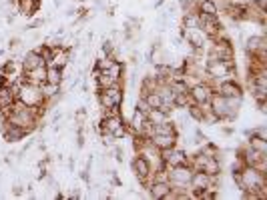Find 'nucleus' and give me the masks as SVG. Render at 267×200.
Listing matches in <instances>:
<instances>
[{
	"label": "nucleus",
	"mask_w": 267,
	"mask_h": 200,
	"mask_svg": "<svg viewBox=\"0 0 267 200\" xmlns=\"http://www.w3.org/2000/svg\"><path fill=\"white\" fill-rule=\"evenodd\" d=\"M191 176H193V168H191L189 164H177V166L167 168V180H169L171 188L187 190Z\"/></svg>",
	"instance_id": "nucleus-1"
},
{
	"label": "nucleus",
	"mask_w": 267,
	"mask_h": 200,
	"mask_svg": "<svg viewBox=\"0 0 267 200\" xmlns=\"http://www.w3.org/2000/svg\"><path fill=\"white\" fill-rule=\"evenodd\" d=\"M235 72V62L233 60H207L205 64V74L209 80H221L227 78V76H231Z\"/></svg>",
	"instance_id": "nucleus-2"
},
{
	"label": "nucleus",
	"mask_w": 267,
	"mask_h": 200,
	"mask_svg": "<svg viewBox=\"0 0 267 200\" xmlns=\"http://www.w3.org/2000/svg\"><path fill=\"white\" fill-rule=\"evenodd\" d=\"M99 102L101 108H114L123 104V86L112 84L108 88H99Z\"/></svg>",
	"instance_id": "nucleus-3"
},
{
	"label": "nucleus",
	"mask_w": 267,
	"mask_h": 200,
	"mask_svg": "<svg viewBox=\"0 0 267 200\" xmlns=\"http://www.w3.org/2000/svg\"><path fill=\"white\" fill-rule=\"evenodd\" d=\"M213 92H215V88L207 82V80H203V82H197L193 86H189V98H191V102H195L199 106L209 104Z\"/></svg>",
	"instance_id": "nucleus-4"
},
{
	"label": "nucleus",
	"mask_w": 267,
	"mask_h": 200,
	"mask_svg": "<svg viewBox=\"0 0 267 200\" xmlns=\"http://www.w3.org/2000/svg\"><path fill=\"white\" fill-rule=\"evenodd\" d=\"M215 42L209 50L211 60H233V46L229 38H213Z\"/></svg>",
	"instance_id": "nucleus-5"
},
{
	"label": "nucleus",
	"mask_w": 267,
	"mask_h": 200,
	"mask_svg": "<svg viewBox=\"0 0 267 200\" xmlns=\"http://www.w3.org/2000/svg\"><path fill=\"white\" fill-rule=\"evenodd\" d=\"M215 178L217 176H209L203 170H193V176H191V180H189V186L193 188L195 196L199 198V192H203L207 188H213L215 190Z\"/></svg>",
	"instance_id": "nucleus-6"
},
{
	"label": "nucleus",
	"mask_w": 267,
	"mask_h": 200,
	"mask_svg": "<svg viewBox=\"0 0 267 200\" xmlns=\"http://www.w3.org/2000/svg\"><path fill=\"white\" fill-rule=\"evenodd\" d=\"M209 108H211V112L219 120H233L235 118V114L229 110V106H227V98L221 96V94H217V92H213V96L209 100Z\"/></svg>",
	"instance_id": "nucleus-7"
},
{
	"label": "nucleus",
	"mask_w": 267,
	"mask_h": 200,
	"mask_svg": "<svg viewBox=\"0 0 267 200\" xmlns=\"http://www.w3.org/2000/svg\"><path fill=\"white\" fill-rule=\"evenodd\" d=\"M199 28L203 30V34H205L207 38H215L223 26L219 24L217 16H211V14H203V12H199Z\"/></svg>",
	"instance_id": "nucleus-8"
},
{
	"label": "nucleus",
	"mask_w": 267,
	"mask_h": 200,
	"mask_svg": "<svg viewBox=\"0 0 267 200\" xmlns=\"http://www.w3.org/2000/svg\"><path fill=\"white\" fill-rule=\"evenodd\" d=\"M161 158H163V162L165 166H177V164H187L189 160H187V154L179 148H167V150H161Z\"/></svg>",
	"instance_id": "nucleus-9"
},
{
	"label": "nucleus",
	"mask_w": 267,
	"mask_h": 200,
	"mask_svg": "<svg viewBox=\"0 0 267 200\" xmlns=\"http://www.w3.org/2000/svg\"><path fill=\"white\" fill-rule=\"evenodd\" d=\"M185 40H187V44H191L195 50H201L205 46L207 36L203 34L201 28H185Z\"/></svg>",
	"instance_id": "nucleus-10"
},
{
	"label": "nucleus",
	"mask_w": 267,
	"mask_h": 200,
	"mask_svg": "<svg viewBox=\"0 0 267 200\" xmlns=\"http://www.w3.org/2000/svg\"><path fill=\"white\" fill-rule=\"evenodd\" d=\"M2 124H4V126H2V134H4V140H6V142H18V140H22V138L28 134V130H24V128H20V126H16V124H12V122H8V120H4Z\"/></svg>",
	"instance_id": "nucleus-11"
},
{
	"label": "nucleus",
	"mask_w": 267,
	"mask_h": 200,
	"mask_svg": "<svg viewBox=\"0 0 267 200\" xmlns=\"http://www.w3.org/2000/svg\"><path fill=\"white\" fill-rule=\"evenodd\" d=\"M215 90L221 96H241V86L235 82L233 78H227V80H221V82H217Z\"/></svg>",
	"instance_id": "nucleus-12"
},
{
	"label": "nucleus",
	"mask_w": 267,
	"mask_h": 200,
	"mask_svg": "<svg viewBox=\"0 0 267 200\" xmlns=\"http://www.w3.org/2000/svg\"><path fill=\"white\" fill-rule=\"evenodd\" d=\"M38 66H47L45 60H43V56H41V52H38V50L26 52V56L22 58V72L34 70V68H38Z\"/></svg>",
	"instance_id": "nucleus-13"
},
{
	"label": "nucleus",
	"mask_w": 267,
	"mask_h": 200,
	"mask_svg": "<svg viewBox=\"0 0 267 200\" xmlns=\"http://www.w3.org/2000/svg\"><path fill=\"white\" fill-rule=\"evenodd\" d=\"M123 126V116L121 114H114V116H103V122H101V130L105 134H112L117 128Z\"/></svg>",
	"instance_id": "nucleus-14"
},
{
	"label": "nucleus",
	"mask_w": 267,
	"mask_h": 200,
	"mask_svg": "<svg viewBox=\"0 0 267 200\" xmlns=\"http://www.w3.org/2000/svg\"><path fill=\"white\" fill-rule=\"evenodd\" d=\"M149 140L159 150H167V148H173L177 144V134H153Z\"/></svg>",
	"instance_id": "nucleus-15"
},
{
	"label": "nucleus",
	"mask_w": 267,
	"mask_h": 200,
	"mask_svg": "<svg viewBox=\"0 0 267 200\" xmlns=\"http://www.w3.org/2000/svg\"><path fill=\"white\" fill-rule=\"evenodd\" d=\"M149 190L153 198H167V194L171 192V184L167 180H153L149 184Z\"/></svg>",
	"instance_id": "nucleus-16"
},
{
	"label": "nucleus",
	"mask_w": 267,
	"mask_h": 200,
	"mask_svg": "<svg viewBox=\"0 0 267 200\" xmlns=\"http://www.w3.org/2000/svg\"><path fill=\"white\" fill-rule=\"evenodd\" d=\"M68 64V50L62 48V46H53V58L47 66H58V68H64Z\"/></svg>",
	"instance_id": "nucleus-17"
},
{
	"label": "nucleus",
	"mask_w": 267,
	"mask_h": 200,
	"mask_svg": "<svg viewBox=\"0 0 267 200\" xmlns=\"http://www.w3.org/2000/svg\"><path fill=\"white\" fill-rule=\"evenodd\" d=\"M93 74H95V78H97V86L99 88H108V86H112V84H121V80H117L114 76H110L107 70H93Z\"/></svg>",
	"instance_id": "nucleus-18"
},
{
	"label": "nucleus",
	"mask_w": 267,
	"mask_h": 200,
	"mask_svg": "<svg viewBox=\"0 0 267 200\" xmlns=\"http://www.w3.org/2000/svg\"><path fill=\"white\" fill-rule=\"evenodd\" d=\"M22 74H24V78L28 80V82L41 86V84L45 82V80H47V66H38V68H34V70L22 72Z\"/></svg>",
	"instance_id": "nucleus-19"
},
{
	"label": "nucleus",
	"mask_w": 267,
	"mask_h": 200,
	"mask_svg": "<svg viewBox=\"0 0 267 200\" xmlns=\"http://www.w3.org/2000/svg\"><path fill=\"white\" fill-rule=\"evenodd\" d=\"M14 4L18 8V12L24 16H32L38 10V0H14Z\"/></svg>",
	"instance_id": "nucleus-20"
},
{
	"label": "nucleus",
	"mask_w": 267,
	"mask_h": 200,
	"mask_svg": "<svg viewBox=\"0 0 267 200\" xmlns=\"http://www.w3.org/2000/svg\"><path fill=\"white\" fill-rule=\"evenodd\" d=\"M265 38L263 36H251L247 38V44H245V50H247V56L249 54H255L257 50H265Z\"/></svg>",
	"instance_id": "nucleus-21"
},
{
	"label": "nucleus",
	"mask_w": 267,
	"mask_h": 200,
	"mask_svg": "<svg viewBox=\"0 0 267 200\" xmlns=\"http://www.w3.org/2000/svg\"><path fill=\"white\" fill-rule=\"evenodd\" d=\"M197 10L203 12V14H211V16H217L219 14V6L215 0H199L197 2Z\"/></svg>",
	"instance_id": "nucleus-22"
},
{
	"label": "nucleus",
	"mask_w": 267,
	"mask_h": 200,
	"mask_svg": "<svg viewBox=\"0 0 267 200\" xmlns=\"http://www.w3.org/2000/svg\"><path fill=\"white\" fill-rule=\"evenodd\" d=\"M45 82H51V84H62V68L58 66H47V80Z\"/></svg>",
	"instance_id": "nucleus-23"
},
{
	"label": "nucleus",
	"mask_w": 267,
	"mask_h": 200,
	"mask_svg": "<svg viewBox=\"0 0 267 200\" xmlns=\"http://www.w3.org/2000/svg\"><path fill=\"white\" fill-rule=\"evenodd\" d=\"M153 134H177V126L171 120H165V122L153 124Z\"/></svg>",
	"instance_id": "nucleus-24"
},
{
	"label": "nucleus",
	"mask_w": 267,
	"mask_h": 200,
	"mask_svg": "<svg viewBox=\"0 0 267 200\" xmlns=\"http://www.w3.org/2000/svg\"><path fill=\"white\" fill-rule=\"evenodd\" d=\"M145 120H147V114H143V112H135L133 114V120H131V132L133 134H139V130L143 128V124H145Z\"/></svg>",
	"instance_id": "nucleus-25"
},
{
	"label": "nucleus",
	"mask_w": 267,
	"mask_h": 200,
	"mask_svg": "<svg viewBox=\"0 0 267 200\" xmlns=\"http://www.w3.org/2000/svg\"><path fill=\"white\" fill-rule=\"evenodd\" d=\"M249 146L251 148H255L257 152H263V154H267V140L265 138H261V136H251V140H249Z\"/></svg>",
	"instance_id": "nucleus-26"
},
{
	"label": "nucleus",
	"mask_w": 267,
	"mask_h": 200,
	"mask_svg": "<svg viewBox=\"0 0 267 200\" xmlns=\"http://www.w3.org/2000/svg\"><path fill=\"white\" fill-rule=\"evenodd\" d=\"M143 98L149 102V106H151V108H161V106H163V100H161L159 92H155V90H153V92H147Z\"/></svg>",
	"instance_id": "nucleus-27"
},
{
	"label": "nucleus",
	"mask_w": 267,
	"mask_h": 200,
	"mask_svg": "<svg viewBox=\"0 0 267 200\" xmlns=\"http://www.w3.org/2000/svg\"><path fill=\"white\" fill-rule=\"evenodd\" d=\"M183 26H185V28H199V12H197V14H195V12L185 14Z\"/></svg>",
	"instance_id": "nucleus-28"
},
{
	"label": "nucleus",
	"mask_w": 267,
	"mask_h": 200,
	"mask_svg": "<svg viewBox=\"0 0 267 200\" xmlns=\"http://www.w3.org/2000/svg\"><path fill=\"white\" fill-rule=\"evenodd\" d=\"M114 60H117V58H112V56H105V58H101V60L97 62V66H95V68H97V70H107Z\"/></svg>",
	"instance_id": "nucleus-29"
},
{
	"label": "nucleus",
	"mask_w": 267,
	"mask_h": 200,
	"mask_svg": "<svg viewBox=\"0 0 267 200\" xmlns=\"http://www.w3.org/2000/svg\"><path fill=\"white\" fill-rule=\"evenodd\" d=\"M137 110H139V112H143V114H147V112L151 110V106H149V102H147V100H145L143 96H141V98L137 100Z\"/></svg>",
	"instance_id": "nucleus-30"
},
{
	"label": "nucleus",
	"mask_w": 267,
	"mask_h": 200,
	"mask_svg": "<svg viewBox=\"0 0 267 200\" xmlns=\"http://www.w3.org/2000/svg\"><path fill=\"white\" fill-rule=\"evenodd\" d=\"M114 158H117L119 162L123 160V150H121V146H117V148H114Z\"/></svg>",
	"instance_id": "nucleus-31"
},
{
	"label": "nucleus",
	"mask_w": 267,
	"mask_h": 200,
	"mask_svg": "<svg viewBox=\"0 0 267 200\" xmlns=\"http://www.w3.org/2000/svg\"><path fill=\"white\" fill-rule=\"evenodd\" d=\"M79 2H83V0H79Z\"/></svg>",
	"instance_id": "nucleus-32"
}]
</instances>
